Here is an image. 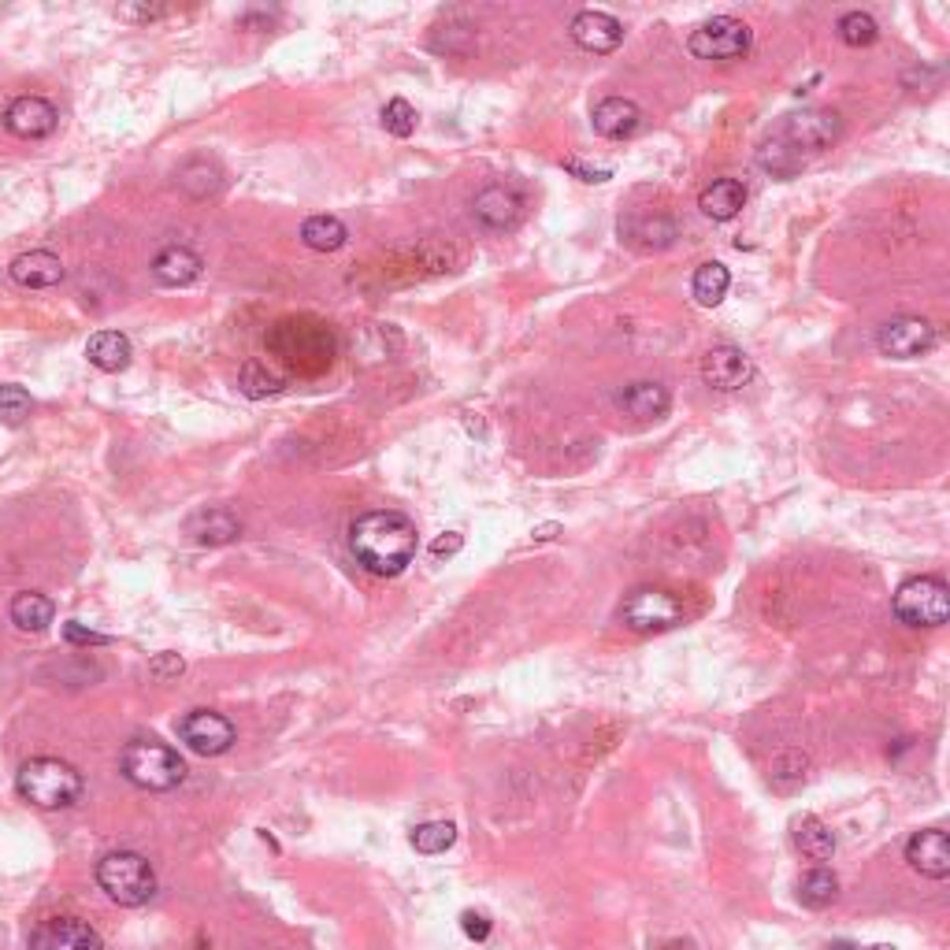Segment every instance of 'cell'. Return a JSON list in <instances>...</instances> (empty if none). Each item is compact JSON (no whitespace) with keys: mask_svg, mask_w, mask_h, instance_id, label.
Wrapping results in <instances>:
<instances>
[{"mask_svg":"<svg viewBox=\"0 0 950 950\" xmlns=\"http://www.w3.org/2000/svg\"><path fill=\"white\" fill-rule=\"evenodd\" d=\"M186 535L197 546H227V542H234L238 535H242V524H238L227 508H205V513L190 516Z\"/></svg>","mask_w":950,"mask_h":950,"instance_id":"obj_22","label":"cell"},{"mask_svg":"<svg viewBox=\"0 0 950 950\" xmlns=\"http://www.w3.org/2000/svg\"><path fill=\"white\" fill-rule=\"evenodd\" d=\"M15 791L19 799L37 805V810H64V805L79 802L82 776L60 757H31L15 772Z\"/></svg>","mask_w":950,"mask_h":950,"instance_id":"obj_3","label":"cell"},{"mask_svg":"<svg viewBox=\"0 0 950 950\" xmlns=\"http://www.w3.org/2000/svg\"><path fill=\"white\" fill-rule=\"evenodd\" d=\"M668 405H672V393L654 379H639V382H628L623 390H617V409H623L628 416H636V420L665 416Z\"/></svg>","mask_w":950,"mask_h":950,"instance_id":"obj_20","label":"cell"},{"mask_svg":"<svg viewBox=\"0 0 950 950\" xmlns=\"http://www.w3.org/2000/svg\"><path fill=\"white\" fill-rule=\"evenodd\" d=\"M751 26L735 15H713L687 37V49L698 60H739L751 53Z\"/></svg>","mask_w":950,"mask_h":950,"instance_id":"obj_7","label":"cell"},{"mask_svg":"<svg viewBox=\"0 0 950 950\" xmlns=\"http://www.w3.org/2000/svg\"><path fill=\"white\" fill-rule=\"evenodd\" d=\"M201 272H205V261H201L190 245H168V249H160L157 261H152V279L160 286H171V290L197 283Z\"/></svg>","mask_w":950,"mask_h":950,"instance_id":"obj_19","label":"cell"},{"mask_svg":"<svg viewBox=\"0 0 950 950\" xmlns=\"http://www.w3.org/2000/svg\"><path fill=\"white\" fill-rule=\"evenodd\" d=\"M728 286H732V272H728L724 264L709 261L695 272V283H690V294H695L698 305H706V309H717V305L728 297Z\"/></svg>","mask_w":950,"mask_h":950,"instance_id":"obj_27","label":"cell"},{"mask_svg":"<svg viewBox=\"0 0 950 950\" xmlns=\"http://www.w3.org/2000/svg\"><path fill=\"white\" fill-rule=\"evenodd\" d=\"M564 168H569L572 175H580L583 182H606L613 175L609 168H587V164H580V160H564Z\"/></svg>","mask_w":950,"mask_h":950,"instance_id":"obj_39","label":"cell"},{"mask_svg":"<svg viewBox=\"0 0 950 950\" xmlns=\"http://www.w3.org/2000/svg\"><path fill=\"white\" fill-rule=\"evenodd\" d=\"M906 861L909 869H917L928 880H947L950 877V839L943 828H925L914 832L906 843Z\"/></svg>","mask_w":950,"mask_h":950,"instance_id":"obj_15","label":"cell"},{"mask_svg":"<svg viewBox=\"0 0 950 950\" xmlns=\"http://www.w3.org/2000/svg\"><path fill=\"white\" fill-rule=\"evenodd\" d=\"M891 609L909 628H939L950 617V587L939 575H914L895 591Z\"/></svg>","mask_w":950,"mask_h":950,"instance_id":"obj_6","label":"cell"},{"mask_svg":"<svg viewBox=\"0 0 950 950\" xmlns=\"http://www.w3.org/2000/svg\"><path fill=\"white\" fill-rule=\"evenodd\" d=\"M171 8H152V4H127L119 8V19H141V23H149V19H160L168 15Z\"/></svg>","mask_w":950,"mask_h":950,"instance_id":"obj_38","label":"cell"},{"mask_svg":"<svg viewBox=\"0 0 950 950\" xmlns=\"http://www.w3.org/2000/svg\"><path fill=\"white\" fill-rule=\"evenodd\" d=\"M64 639L71 642V646H108V636H101V631H93V628H82L79 620H71V623H64Z\"/></svg>","mask_w":950,"mask_h":950,"instance_id":"obj_34","label":"cell"},{"mask_svg":"<svg viewBox=\"0 0 950 950\" xmlns=\"http://www.w3.org/2000/svg\"><path fill=\"white\" fill-rule=\"evenodd\" d=\"M8 275H12V283L23 286V290H49V286L64 283V264L49 249H31V253L15 256Z\"/></svg>","mask_w":950,"mask_h":950,"instance_id":"obj_17","label":"cell"},{"mask_svg":"<svg viewBox=\"0 0 950 950\" xmlns=\"http://www.w3.org/2000/svg\"><path fill=\"white\" fill-rule=\"evenodd\" d=\"M460 928H465L468 939H487V936H491V917L476 914V909H468V914L460 917Z\"/></svg>","mask_w":950,"mask_h":950,"instance_id":"obj_36","label":"cell"},{"mask_svg":"<svg viewBox=\"0 0 950 950\" xmlns=\"http://www.w3.org/2000/svg\"><path fill=\"white\" fill-rule=\"evenodd\" d=\"M839 138L836 112H802L787 115L783 127L757 149V164L772 175H794L805 164V152H824Z\"/></svg>","mask_w":950,"mask_h":950,"instance_id":"obj_2","label":"cell"},{"mask_svg":"<svg viewBox=\"0 0 950 950\" xmlns=\"http://www.w3.org/2000/svg\"><path fill=\"white\" fill-rule=\"evenodd\" d=\"M98 884L119 906H146L157 895V872L134 850H112L98 861Z\"/></svg>","mask_w":950,"mask_h":950,"instance_id":"obj_4","label":"cell"},{"mask_svg":"<svg viewBox=\"0 0 950 950\" xmlns=\"http://www.w3.org/2000/svg\"><path fill=\"white\" fill-rule=\"evenodd\" d=\"M569 34H572V42L580 45L583 53L606 56V53H613V49H617V45L623 42V23H620L617 15H609V12L587 8V12H580V15L572 19Z\"/></svg>","mask_w":950,"mask_h":950,"instance_id":"obj_14","label":"cell"},{"mask_svg":"<svg viewBox=\"0 0 950 950\" xmlns=\"http://www.w3.org/2000/svg\"><path fill=\"white\" fill-rule=\"evenodd\" d=\"M751 376H754V360L746 357L739 345H713L702 357V379H706V387H713V390H724V393L743 390L746 382H751Z\"/></svg>","mask_w":950,"mask_h":950,"instance_id":"obj_13","label":"cell"},{"mask_svg":"<svg viewBox=\"0 0 950 950\" xmlns=\"http://www.w3.org/2000/svg\"><path fill=\"white\" fill-rule=\"evenodd\" d=\"M345 238H350V230L339 216H309L301 224V242L316 253H334L345 245Z\"/></svg>","mask_w":950,"mask_h":950,"instance_id":"obj_26","label":"cell"},{"mask_svg":"<svg viewBox=\"0 0 950 950\" xmlns=\"http://www.w3.org/2000/svg\"><path fill=\"white\" fill-rule=\"evenodd\" d=\"M620 617L631 631H642V636H646V631H668V628H676V623H684V606H679L668 591L639 587V591L628 594Z\"/></svg>","mask_w":950,"mask_h":950,"instance_id":"obj_8","label":"cell"},{"mask_svg":"<svg viewBox=\"0 0 950 950\" xmlns=\"http://www.w3.org/2000/svg\"><path fill=\"white\" fill-rule=\"evenodd\" d=\"M238 387H242L245 398H272V393H283V390H286V379L275 376V371L267 368V364L249 360L245 368H242V382H238Z\"/></svg>","mask_w":950,"mask_h":950,"instance_id":"obj_29","label":"cell"},{"mask_svg":"<svg viewBox=\"0 0 950 950\" xmlns=\"http://www.w3.org/2000/svg\"><path fill=\"white\" fill-rule=\"evenodd\" d=\"M134 357V345L123 331H98L85 342V360L98 371H123Z\"/></svg>","mask_w":950,"mask_h":950,"instance_id":"obj_23","label":"cell"},{"mask_svg":"<svg viewBox=\"0 0 950 950\" xmlns=\"http://www.w3.org/2000/svg\"><path fill=\"white\" fill-rule=\"evenodd\" d=\"M379 119H382V130L393 134V138H409V134L416 130L420 115L405 98H393V101H387V108H382Z\"/></svg>","mask_w":950,"mask_h":950,"instance_id":"obj_33","label":"cell"},{"mask_svg":"<svg viewBox=\"0 0 950 950\" xmlns=\"http://www.w3.org/2000/svg\"><path fill=\"white\" fill-rule=\"evenodd\" d=\"M836 31L843 37V45H850V49H869V45L880 37L877 19H872L869 12H847L836 23Z\"/></svg>","mask_w":950,"mask_h":950,"instance_id":"obj_31","label":"cell"},{"mask_svg":"<svg viewBox=\"0 0 950 950\" xmlns=\"http://www.w3.org/2000/svg\"><path fill=\"white\" fill-rule=\"evenodd\" d=\"M12 623L19 631H45L53 623V617H56V606H53V598H45V594H37V591H23V594H15L12 598Z\"/></svg>","mask_w":950,"mask_h":950,"instance_id":"obj_24","label":"cell"},{"mask_svg":"<svg viewBox=\"0 0 950 950\" xmlns=\"http://www.w3.org/2000/svg\"><path fill=\"white\" fill-rule=\"evenodd\" d=\"M936 345V328L925 316H895L877 331V350L891 360H914L925 357Z\"/></svg>","mask_w":950,"mask_h":950,"instance_id":"obj_9","label":"cell"},{"mask_svg":"<svg viewBox=\"0 0 950 950\" xmlns=\"http://www.w3.org/2000/svg\"><path fill=\"white\" fill-rule=\"evenodd\" d=\"M123 776L141 787V791H171L186 780V765L182 757L164 743H152V739H138V743H127V751L119 757Z\"/></svg>","mask_w":950,"mask_h":950,"instance_id":"obj_5","label":"cell"},{"mask_svg":"<svg viewBox=\"0 0 950 950\" xmlns=\"http://www.w3.org/2000/svg\"><path fill=\"white\" fill-rule=\"evenodd\" d=\"M558 531H561L558 524H542V527H535V539H539V542H542V539H553Z\"/></svg>","mask_w":950,"mask_h":950,"instance_id":"obj_40","label":"cell"},{"mask_svg":"<svg viewBox=\"0 0 950 950\" xmlns=\"http://www.w3.org/2000/svg\"><path fill=\"white\" fill-rule=\"evenodd\" d=\"M454 839H457V824H449V821H427L412 832V847L420 854H446L454 847Z\"/></svg>","mask_w":950,"mask_h":950,"instance_id":"obj_32","label":"cell"},{"mask_svg":"<svg viewBox=\"0 0 950 950\" xmlns=\"http://www.w3.org/2000/svg\"><path fill=\"white\" fill-rule=\"evenodd\" d=\"M31 950H104V939L79 917H49L31 932Z\"/></svg>","mask_w":950,"mask_h":950,"instance_id":"obj_12","label":"cell"},{"mask_svg":"<svg viewBox=\"0 0 950 950\" xmlns=\"http://www.w3.org/2000/svg\"><path fill=\"white\" fill-rule=\"evenodd\" d=\"M869 950H895V947H869Z\"/></svg>","mask_w":950,"mask_h":950,"instance_id":"obj_42","label":"cell"},{"mask_svg":"<svg viewBox=\"0 0 950 950\" xmlns=\"http://www.w3.org/2000/svg\"><path fill=\"white\" fill-rule=\"evenodd\" d=\"M746 205V186L739 179H717L713 186L702 190V197H698V208H702V216L717 219V224H728V219H735L739 213H743Z\"/></svg>","mask_w":950,"mask_h":950,"instance_id":"obj_21","label":"cell"},{"mask_svg":"<svg viewBox=\"0 0 950 950\" xmlns=\"http://www.w3.org/2000/svg\"><path fill=\"white\" fill-rule=\"evenodd\" d=\"M794 847H799L810 861H828L836 854V836L821 817H802L794 824Z\"/></svg>","mask_w":950,"mask_h":950,"instance_id":"obj_25","label":"cell"},{"mask_svg":"<svg viewBox=\"0 0 950 950\" xmlns=\"http://www.w3.org/2000/svg\"><path fill=\"white\" fill-rule=\"evenodd\" d=\"M460 546H465V535H457V531H446L443 539H435V542H431V558H454V553L460 550Z\"/></svg>","mask_w":950,"mask_h":950,"instance_id":"obj_37","label":"cell"},{"mask_svg":"<svg viewBox=\"0 0 950 950\" xmlns=\"http://www.w3.org/2000/svg\"><path fill=\"white\" fill-rule=\"evenodd\" d=\"M56 123H60L56 104L37 98V93H23V98H15L4 108V130L15 134V138H23V141L49 138V134L56 130Z\"/></svg>","mask_w":950,"mask_h":950,"instance_id":"obj_11","label":"cell"},{"mask_svg":"<svg viewBox=\"0 0 950 950\" xmlns=\"http://www.w3.org/2000/svg\"><path fill=\"white\" fill-rule=\"evenodd\" d=\"M350 546H353V558L371 575H401L412 564V558H416L420 539H416V524H412L405 513L376 508V513H364L353 520Z\"/></svg>","mask_w":950,"mask_h":950,"instance_id":"obj_1","label":"cell"},{"mask_svg":"<svg viewBox=\"0 0 950 950\" xmlns=\"http://www.w3.org/2000/svg\"><path fill=\"white\" fill-rule=\"evenodd\" d=\"M34 412V398L19 382H4L0 387V424L4 427H23Z\"/></svg>","mask_w":950,"mask_h":950,"instance_id":"obj_30","label":"cell"},{"mask_svg":"<svg viewBox=\"0 0 950 950\" xmlns=\"http://www.w3.org/2000/svg\"><path fill=\"white\" fill-rule=\"evenodd\" d=\"M472 216L487 230H513L524 219V197L513 186H487L472 201Z\"/></svg>","mask_w":950,"mask_h":950,"instance_id":"obj_16","label":"cell"},{"mask_svg":"<svg viewBox=\"0 0 950 950\" xmlns=\"http://www.w3.org/2000/svg\"><path fill=\"white\" fill-rule=\"evenodd\" d=\"M591 123H594V130H598L602 138L623 141V138H631V134L642 127V108L636 101H628V98H606V101L594 104Z\"/></svg>","mask_w":950,"mask_h":950,"instance_id":"obj_18","label":"cell"},{"mask_svg":"<svg viewBox=\"0 0 950 950\" xmlns=\"http://www.w3.org/2000/svg\"><path fill=\"white\" fill-rule=\"evenodd\" d=\"M836 899H839V880H836V872H832V869L817 866V869H810L799 880V902H802V906L824 909V906H832Z\"/></svg>","mask_w":950,"mask_h":950,"instance_id":"obj_28","label":"cell"},{"mask_svg":"<svg viewBox=\"0 0 950 950\" xmlns=\"http://www.w3.org/2000/svg\"><path fill=\"white\" fill-rule=\"evenodd\" d=\"M182 657L179 654H160V657H152L149 661V676L157 679V684H168V679H175V676H182Z\"/></svg>","mask_w":950,"mask_h":950,"instance_id":"obj_35","label":"cell"},{"mask_svg":"<svg viewBox=\"0 0 950 950\" xmlns=\"http://www.w3.org/2000/svg\"><path fill=\"white\" fill-rule=\"evenodd\" d=\"M179 739L201 757H219L234 746V724L224 713H213V709H194V713L182 717Z\"/></svg>","mask_w":950,"mask_h":950,"instance_id":"obj_10","label":"cell"},{"mask_svg":"<svg viewBox=\"0 0 950 950\" xmlns=\"http://www.w3.org/2000/svg\"><path fill=\"white\" fill-rule=\"evenodd\" d=\"M832 950H854V947H850V943H836V947H832Z\"/></svg>","mask_w":950,"mask_h":950,"instance_id":"obj_41","label":"cell"}]
</instances>
